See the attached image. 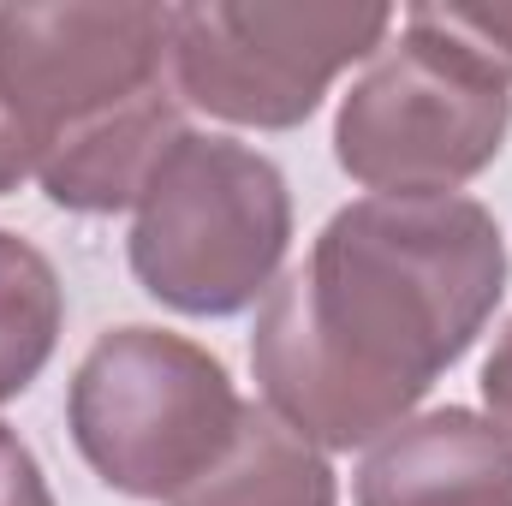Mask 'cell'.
<instances>
[{
    "mask_svg": "<svg viewBox=\"0 0 512 506\" xmlns=\"http://www.w3.org/2000/svg\"><path fill=\"white\" fill-rule=\"evenodd\" d=\"M483 405H489V423L512 441V322L495 334V352L483 364Z\"/></svg>",
    "mask_w": 512,
    "mask_h": 506,
    "instance_id": "cell-13",
    "label": "cell"
},
{
    "mask_svg": "<svg viewBox=\"0 0 512 506\" xmlns=\"http://www.w3.org/2000/svg\"><path fill=\"white\" fill-rule=\"evenodd\" d=\"M227 364L167 328L131 322L96 334L66 381V429L84 465L131 501L185 495L239 429Z\"/></svg>",
    "mask_w": 512,
    "mask_h": 506,
    "instance_id": "cell-3",
    "label": "cell"
},
{
    "mask_svg": "<svg viewBox=\"0 0 512 506\" xmlns=\"http://www.w3.org/2000/svg\"><path fill=\"white\" fill-rule=\"evenodd\" d=\"M358 506H512V441L471 405L411 411L364 447Z\"/></svg>",
    "mask_w": 512,
    "mask_h": 506,
    "instance_id": "cell-7",
    "label": "cell"
},
{
    "mask_svg": "<svg viewBox=\"0 0 512 506\" xmlns=\"http://www.w3.org/2000/svg\"><path fill=\"white\" fill-rule=\"evenodd\" d=\"M185 131L191 126H185L179 90L161 84V90L126 102L120 114H108L96 126L54 137L36 155V185L48 191L54 209H72V215H120V209H137L149 173L161 167V155Z\"/></svg>",
    "mask_w": 512,
    "mask_h": 506,
    "instance_id": "cell-8",
    "label": "cell"
},
{
    "mask_svg": "<svg viewBox=\"0 0 512 506\" xmlns=\"http://www.w3.org/2000/svg\"><path fill=\"white\" fill-rule=\"evenodd\" d=\"M24 179H36V143L24 137L18 114H12V108H6V96H0V197H6V191H18Z\"/></svg>",
    "mask_w": 512,
    "mask_h": 506,
    "instance_id": "cell-14",
    "label": "cell"
},
{
    "mask_svg": "<svg viewBox=\"0 0 512 506\" xmlns=\"http://www.w3.org/2000/svg\"><path fill=\"white\" fill-rule=\"evenodd\" d=\"M173 6H0V96L36 155L173 84Z\"/></svg>",
    "mask_w": 512,
    "mask_h": 506,
    "instance_id": "cell-6",
    "label": "cell"
},
{
    "mask_svg": "<svg viewBox=\"0 0 512 506\" xmlns=\"http://www.w3.org/2000/svg\"><path fill=\"white\" fill-rule=\"evenodd\" d=\"M507 233L465 197H358L256 310L262 405L322 453L382 441L507 298Z\"/></svg>",
    "mask_w": 512,
    "mask_h": 506,
    "instance_id": "cell-1",
    "label": "cell"
},
{
    "mask_svg": "<svg viewBox=\"0 0 512 506\" xmlns=\"http://www.w3.org/2000/svg\"><path fill=\"white\" fill-rule=\"evenodd\" d=\"M0 506H54V489H48L36 453L18 441L12 423H0Z\"/></svg>",
    "mask_w": 512,
    "mask_h": 506,
    "instance_id": "cell-12",
    "label": "cell"
},
{
    "mask_svg": "<svg viewBox=\"0 0 512 506\" xmlns=\"http://www.w3.org/2000/svg\"><path fill=\"white\" fill-rule=\"evenodd\" d=\"M292 251L286 173L239 137L185 131L131 209V274L179 316H239L268 298Z\"/></svg>",
    "mask_w": 512,
    "mask_h": 506,
    "instance_id": "cell-2",
    "label": "cell"
},
{
    "mask_svg": "<svg viewBox=\"0 0 512 506\" xmlns=\"http://www.w3.org/2000/svg\"><path fill=\"white\" fill-rule=\"evenodd\" d=\"M60 328H66V286L54 262L12 227H0V405L48 370Z\"/></svg>",
    "mask_w": 512,
    "mask_h": 506,
    "instance_id": "cell-10",
    "label": "cell"
},
{
    "mask_svg": "<svg viewBox=\"0 0 512 506\" xmlns=\"http://www.w3.org/2000/svg\"><path fill=\"white\" fill-rule=\"evenodd\" d=\"M167 506H340V483L316 441H304L268 405L245 399L221 459Z\"/></svg>",
    "mask_w": 512,
    "mask_h": 506,
    "instance_id": "cell-9",
    "label": "cell"
},
{
    "mask_svg": "<svg viewBox=\"0 0 512 506\" xmlns=\"http://www.w3.org/2000/svg\"><path fill=\"white\" fill-rule=\"evenodd\" d=\"M387 6L203 0L173 6L167 72L185 108L251 131L304 126L346 66H370L393 36Z\"/></svg>",
    "mask_w": 512,
    "mask_h": 506,
    "instance_id": "cell-5",
    "label": "cell"
},
{
    "mask_svg": "<svg viewBox=\"0 0 512 506\" xmlns=\"http://www.w3.org/2000/svg\"><path fill=\"white\" fill-rule=\"evenodd\" d=\"M417 18L429 30H441L447 42H459L501 84H512V0H495V6H417Z\"/></svg>",
    "mask_w": 512,
    "mask_h": 506,
    "instance_id": "cell-11",
    "label": "cell"
},
{
    "mask_svg": "<svg viewBox=\"0 0 512 506\" xmlns=\"http://www.w3.org/2000/svg\"><path fill=\"white\" fill-rule=\"evenodd\" d=\"M512 131V84L429 30L417 6L399 42L352 78L334 114V161L370 197H435L477 179Z\"/></svg>",
    "mask_w": 512,
    "mask_h": 506,
    "instance_id": "cell-4",
    "label": "cell"
}]
</instances>
